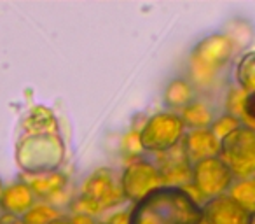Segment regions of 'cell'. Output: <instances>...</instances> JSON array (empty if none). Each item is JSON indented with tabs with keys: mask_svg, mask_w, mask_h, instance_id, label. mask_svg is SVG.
Masks as SVG:
<instances>
[{
	"mask_svg": "<svg viewBox=\"0 0 255 224\" xmlns=\"http://www.w3.org/2000/svg\"><path fill=\"white\" fill-rule=\"evenodd\" d=\"M14 158L23 175L58 172L65 160V142L53 110L37 105L28 110L16 140Z\"/></svg>",
	"mask_w": 255,
	"mask_h": 224,
	"instance_id": "6da1fadb",
	"label": "cell"
},
{
	"mask_svg": "<svg viewBox=\"0 0 255 224\" xmlns=\"http://www.w3.org/2000/svg\"><path fill=\"white\" fill-rule=\"evenodd\" d=\"M128 224H203V210L185 188L161 186L131 207Z\"/></svg>",
	"mask_w": 255,
	"mask_h": 224,
	"instance_id": "7a4b0ae2",
	"label": "cell"
},
{
	"mask_svg": "<svg viewBox=\"0 0 255 224\" xmlns=\"http://www.w3.org/2000/svg\"><path fill=\"white\" fill-rule=\"evenodd\" d=\"M234 54V40L224 33H213L199 40L189 56V74L192 86L201 91L213 89L220 72Z\"/></svg>",
	"mask_w": 255,
	"mask_h": 224,
	"instance_id": "3957f363",
	"label": "cell"
},
{
	"mask_svg": "<svg viewBox=\"0 0 255 224\" xmlns=\"http://www.w3.org/2000/svg\"><path fill=\"white\" fill-rule=\"evenodd\" d=\"M126 202L121 189V175L109 167L96 168L84 181L81 195L72 202L75 214L98 216L105 210L116 209Z\"/></svg>",
	"mask_w": 255,
	"mask_h": 224,
	"instance_id": "277c9868",
	"label": "cell"
},
{
	"mask_svg": "<svg viewBox=\"0 0 255 224\" xmlns=\"http://www.w3.org/2000/svg\"><path fill=\"white\" fill-rule=\"evenodd\" d=\"M219 156L233 172L234 179H252L255 175V128L238 126L219 144Z\"/></svg>",
	"mask_w": 255,
	"mask_h": 224,
	"instance_id": "5b68a950",
	"label": "cell"
},
{
	"mask_svg": "<svg viewBox=\"0 0 255 224\" xmlns=\"http://www.w3.org/2000/svg\"><path fill=\"white\" fill-rule=\"evenodd\" d=\"M185 135V126L180 116L161 110L152 114L138 132L140 149L147 153H168L182 142Z\"/></svg>",
	"mask_w": 255,
	"mask_h": 224,
	"instance_id": "8992f818",
	"label": "cell"
},
{
	"mask_svg": "<svg viewBox=\"0 0 255 224\" xmlns=\"http://www.w3.org/2000/svg\"><path fill=\"white\" fill-rule=\"evenodd\" d=\"M191 184L206 200L227 195L234 184V175L220 156H212L192 165Z\"/></svg>",
	"mask_w": 255,
	"mask_h": 224,
	"instance_id": "52a82bcc",
	"label": "cell"
},
{
	"mask_svg": "<svg viewBox=\"0 0 255 224\" xmlns=\"http://www.w3.org/2000/svg\"><path fill=\"white\" fill-rule=\"evenodd\" d=\"M161 186L163 181H161L159 168L150 160L133 161L121 174V189H123L124 200L131 202L133 205Z\"/></svg>",
	"mask_w": 255,
	"mask_h": 224,
	"instance_id": "ba28073f",
	"label": "cell"
},
{
	"mask_svg": "<svg viewBox=\"0 0 255 224\" xmlns=\"http://www.w3.org/2000/svg\"><path fill=\"white\" fill-rule=\"evenodd\" d=\"M205 224H248L250 216L229 195L206 200L201 205Z\"/></svg>",
	"mask_w": 255,
	"mask_h": 224,
	"instance_id": "9c48e42d",
	"label": "cell"
},
{
	"mask_svg": "<svg viewBox=\"0 0 255 224\" xmlns=\"http://www.w3.org/2000/svg\"><path fill=\"white\" fill-rule=\"evenodd\" d=\"M37 203V198L30 186L23 179L4 186V191L0 195V212L2 216L21 217Z\"/></svg>",
	"mask_w": 255,
	"mask_h": 224,
	"instance_id": "30bf717a",
	"label": "cell"
},
{
	"mask_svg": "<svg viewBox=\"0 0 255 224\" xmlns=\"http://www.w3.org/2000/svg\"><path fill=\"white\" fill-rule=\"evenodd\" d=\"M219 140L215 139L210 128L205 130H187L182 139L185 158L191 165L212 156H219Z\"/></svg>",
	"mask_w": 255,
	"mask_h": 224,
	"instance_id": "8fae6325",
	"label": "cell"
},
{
	"mask_svg": "<svg viewBox=\"0 0 255 224\" xmlns=\"http://www.w3.org/2000/svg\"><path fill=\"white\" fill-rule=\"evenodd\" d=\"M23 181L30 186L35 198H40L46 202V200H53L54 196L63 193V189L67 188L68 179L67 175L58 170L42 175H23Z\"/></svg>",
	"mask_w": 255,
	"mask_h": 224,
	"instance_id": "7c38bea8",
	"label": "cell"
},
{
	"mask_svg": "<svg viewBox=\"0 0 255 224\" xmlns=\"http://www.w3.org/2000/svg\"><path fill=\"white\" fill-rule=\"evenodd\" d=\"M196 98V89L189 79L177 77L168 82L163 93V103L170 112H182Z\"/></svg>",
	"mask_w": 255,
	"mask_h": 224,
	"instance_id": "4fadbf2b",
	"label": "cell"
},
{
	"mask_svg": "<svg viewBox=\"0 0 255 224\" xmlns=\"http://www.w3.org/2000/svg\"><path fill=\"white\" fill-rule=\"evenodd\" d=\"M180 119L184 123L185 130H205L210 128L212 123L217 119V114L213 112L212 105L206 100L196 96L184 110H182Z\"/></svg>",
	"mask_w": 255,
	"mask_h": 224,
	"instance_id": "5bb4252c",
	"label": "cell"
},
{
	"mask_svg": "<svg viewBox=\"0 0 255 224\" xmlns=\"http://www.w3.org/2000/svg\"><path fill=\"white\" fill-rule=\"evenodd\" d=\"M234 77H236L238 88L243 93L247 95L255 93V49L248 51L240 58L234 70Z\"/></svg>",
	"mask_w": 255,
	"mask_h": 224,
	"instance_id": "9a60e30c",
	"label": "cell"
},
{
	"mask_svg": "<svg viewBox=\"0 0 255 224\" xmlns=\"http://www.w3.org/2000/svg\"><path fill=\"white\" fill-rule=\"evenodd\" d=\"M227 195L234 200L243 210H247L248 216L255 214V179H240L234 182L233 188L229 189Z\"/></svg>",
	"mask_w": 255,
	"mask_h": 224,
	"instance_id": "2e32d148",
	"label": "cell"
},
{
	"mask_svg": "<svg viewBox=\"0 0 255 224\" xmlns=\"http://www.w3.org/2000/svg\"><path fill=\"white\" fill-rule=\"evenodd\" d=\"M60 210L47 202L35 203L26 214L19 217V224H49L56 217H60Z\"/></svg>",
	"mask_w": 255,
	"mask_h": 224,
	"instance_id": "e0dca14e",
	"label": "cell"
},
{
	"mask_svg": "<svg viewBox=\"0 0 255 224\" xmlns=\"http://www.w3.org/2000/svg\"><path fill=\"white\" fill-rule=\"evenodd\" d=\"M241 125H243V123H241L240 118L229 114V112H224V114L217 116V119L212 123V126H210V132H212L213 135H215V139L220 142L224 137L229 135L231 132H234V130Z\"/></svg>",
	"mask_w": 255,
	"mask_h": 224,
	"instance_id": "ac0fdd59",
	"label": "cell"
},
{
	"mask_svg": "<svg viewBox=\"0 0 255 224\" xmlns=\"http://www.w3.org/2000/svg\"><path fill=\"white\" fill-rule=\"evenodd\" d=\"M243 116L248 118L255 125V93H250V95H247V98H245Z\"/></svg>",
	"mask_w": 255,
	"mask_h": 224,
	"instance_id": "d6986e66",
	"label": "cell"
},
{
	"mask_svg": "<svg viewBox=\"0 0 255 224\" xmlns=\"http://www.w3.org/2000/svg\"><path fill=\"white\" fill-rule=\"evenodd\" d=\"M70 219L74 221V224H98L95 217L88 216V214H75V216H72Z\"/></svg>",
	"mask_w": 255,
	"mask_h": 224,
	"instance_id": "ffe728a7",
	"label": "cell"
},
{
	"mask_svg": "<svg viewBox=\"0 0 255 224\" xmlns=\"http://www.w3.org/2000/svg\"><path fill=\"white\" fill-rule=\"evenodd\" d=\"M128 217H129V210H124V212H119V214H114L107 224H128Z\"/></svg>",
	"mask_w": 255,
	"mask_h": 224,
	"instance_id": "44dd1931",
	"label": "cell"
},
{
	"mask_svg": "<svg viewBox=\"0 0 255 224\" xmlns=\"http://www.w3.org/2000/svg\"><path fill=\"white\" fill-rule=\"evenodd\" d=\"M49 224H74V221H72L70 217H67V216H60V217H56L54 221H51Z\"/></svg>",
	"mask_w": 255,
	"mask_h": 224,
	"instance_id": "7402d4cb",
	"label": "cell"
},
{
	"mask_svg": "<svg viewBox=\"0 0 255 224\" xmlns=\"http://www.w3.org/2000/svg\"><path fill=\"white\" fill-rule=\"evenodd\" d=\"M2 191H4V184H2V179H0V195H2Z\"/></svg>",
	"mask_w": 255,
	"mask_h": 224,
	"instance_id": "603a6c76",
	"label": "cell"
},
{
	"mask_svg": "<svg viewBox=\"0 0 255 224\" xmlns=\"http://www.w3.org/2000/svg\"><path fill=\"white\" fill-rule=\"evenodd\" d=\"M0 217H2V212H0Z\"/></svg>",
	"mask_w": 255,
	"mask_h": 224,
	"instance_id": "cb8c5ba5",
	"label": "cell"
},
{
	"mask_svg": "<svg viewBox=\"0 0 255 224\" xmlns=\"http://www.w3.org/2000/svg\"><path fill=\"white\" fill-rule=\"evenodd\" d=\"M0 224H4V223H0Z\"/></svg>",
	"mask_w": 255,
	"mask_h": 224,
	"instance_id": "d4e9b609",
	"label": "cell"
},
{
	"mask_svg": "<svg viewBox=\"0 0 255 224\" xmlns=\"http://www.w3.org/2000/svg\"><path fill=\"white\" fill-rule=\"evenodd\" d=\"M203 224H205V223H203Z\"/></svg>",
	"mask_w": 255,
	"mask_h": 224,
	"instance_id": "484cf974",
	"label": "cell"
}]
</instances>
